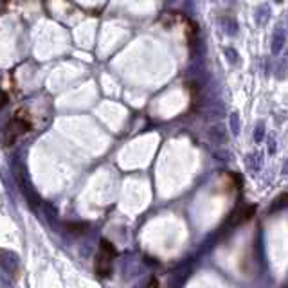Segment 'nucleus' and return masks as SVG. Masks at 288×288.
Returning <instances> with one entry per match:
<instances>
[{"mask_svg": "<svg viewBox=\"0 0 288 288\" xmlns=\"http://www.w3.org/2000/svg\"><path fill=\"white\" fill-rule=\"evenodd\" d=\"M5 103H7V96H5L4 90L0 89V108H2V106H4Z\"/></svg>", "mask_w": 288, "mask_h": 288, "instance_id": "nucleus-12", "label": "nucleus"}, {"mask_svg": "<svg viewBox=\"0 0 288 288\" xmlns=\"http://www.w3.org/2000/svg\"><path fill=\"white\" fill-rule=\"evenodd\" d=\"M268 20H270V5H268V4L257 5V9H256V24H257V26H265Z\"/></svg>", "mask_w": 288, "mask_h": 288, "instance_id": "nucleus-5", "label": "nucleus"}, {"mask_svg": "<svg viewBox=\"0 0 288 288\" xmlns=\"http://www.w3.org/2000/svg\"><path fill=\"white\" fill-rule=\"evenodd\" d=\"M225 54H227V58H229V62H238V53H236L234 49H230V47H227L225 49Z\"/></svg>", "mask_w": 288, "mask_h": 288, "instance_id": "nucleus-11", "label": "nucleus"}, {"mask_svg": "<svg viewBox=\"0 0 288 288\" xmlns=\"http://www.w3.org/2000/svg\"><path fill=\"white\" fill-rule=\"evenodd\" d=\"M283 45H285V31L283 29H278L272 36V53L278 54L283 49Z\"/></svg>", "mask_w": 288, "mask_h": 288, "instance_id": "nucleus-6", "label": "nucleus"}, {"mask_svg": "<svg viewBox=\"0 0 288 288\" xmlns=\"http://www.w3.org/2000/svg\"><path fill=\"white\" fill-rule=\"evenodd\" d=\"M13 175H15V180H16V184H18V189L22 191V194H24L26 202L29 204V207L36 211L38 205H42L43 202L40 200L36 189H34V186H32L31 180H29L26 164L22 162L20 159H15V160H13Z\"/></svg>", "mask_w": 288, "mask_h": 288, "instance_id": "nucleus-1", "label": "nucleus"}, {"mask_svg": "<svg viewBox=\"0 0 288 288\" xmlns=\"http://www.w3.org/2000/svg\"><path fill=\"white\" fill-rule=\"evenodd\" d=\"M146 288H160V285H159V279L157 278H153L150 283L146 285Z\"/></svg>", "mask_w": 288, "mask_h": 288, "instance_id": "nucleus-13", "label": "nucleus"}, {"mask_svg": "<svg viewBox=\"0 0 288 288\" xmlns=\"http://www.w3.org/2000/svg\"><path fill=\"white\" fill-rule=\"evenodd\" d=\"M67 229L76 232V234H81V232L87 229V225H85V224H67Z\"/></svg>", "mask_w": 288, "mask_h": 288, "instance_id": "nucleus-10", "label": "nucleus"}, {"mask_svg": "<svg viewBox=\"0 0 288 288\" xmlns=\"http://www.w3.org/2000/svg\"><path fill=\"white\" fill-rule=\"evenodd\" d=\"M254 211H256V207H254V205H251V207H245V209L241 211L240 215L234 216V225H238V224H241V222H247L249 218H252Z\"/></svg>", "mask_w": 288, "mask_h": 288, "instance_id": "nucleus-7", "label": "nucleus"}, {"mask_svg": "<svg viewBox=\"0 0 288 288\" xmlns=\"http://www.w3.org/2000/svg\"><path fill=\"white\" fill-rule=\"evenodd\" d=\"M222 26H224L225 32H229V34H236L238 32V24H236L234 18H229V16L222 18Z\"/></svg>", "mask_w": 288, "mask_h": 288, "instance_id": "nucleus-8", "label": "nucleus"}, {"mask_svg": "<svg viewBox=\"0 0 288 288\" xmlns=\"http://www.w3.org/2000/svg\"><path fill=\"white\" fill-rule=\"evenodd\" d=\"M171 2H173V0H171Z\"/></svg>", "mask_w": 288, "mask_h": 288, "instance_id": "nucleus-15", "label": "nucleus"}, {"mask_svg": "<svg viewBox=\"0 0 288 288\" xmlns=\"http://www.w3.org/2000/svg\"><path fill=\"white\" fill-rule=\"evenodd\" d=\"M42 207H43V213H45L47 222L51 224V225H54V222L58 220V215H56V211H54V207L51 204H45V202L42 204Z\"/></svg>", "mask_w": 288, "mask_h": 288, "instance_id": "nucleus-9", "label": "nucleus"}, {"mask_svg": "<svg viewBox=\"0 0 288 288\" xmlns=\"http://www.w3.org/2000/svg\"><path fill=\"white\" fill-rule=\"evenodd\" d=\"M276 2H278V4H281V2H285V0H276Z\"/></svg>", "mask_w": 288, "mask_h": 288, "instance_id": "nucleus-14", "label": "nucleus"}, {"mask_svg": "<svg viewBox=\"0 0 288 288\" xmlns=\"http://www.w3.org/2000/svg\"><path fill=\"white\" fill-rule=\"evenodd\" d=\"M29 128H31L29 121L22 119V117H15V119H11L9 123H7V126H5L4 137H2L4 146H11V144H15L16 139L24 135Z\"/></svg>", "mask_w": 288, "mask_h": 288, "instance_id": "nucleus-3", "label": "nucleus"}, {"mask_svg": "<svg viewBox=\"0 0 288 288\" xmlns=\"http://www.w3.org/2000/svg\"><path fill=\"white\" fill-rule=\"evenodd\" d=\"M117 256V251L112 241L101 240L99 241V251L96 256V274L101 279L110 278L112 270H114V259Z\"/></svg>", "mask_w": 288, "mask_h": 288, "instance_id": "nucleus-2", "label": "nucleus"}, {"mask_svg": "<svg viewBox=\"0 0 288 288\" xmlns=\"http://www.w3.org/2000/svg\"><path fill=\"white\" fill-rule=\"evenodd\" d=\"M0 268L9 274V276H15L18 272V268H20V257H18V254L9 251V249H2L0 247Z\"/></svg>", "mask_w": 288, "mask_h": 288, "instance_id": "nucleus-4", "label": "nucleus"}]
</instances>
